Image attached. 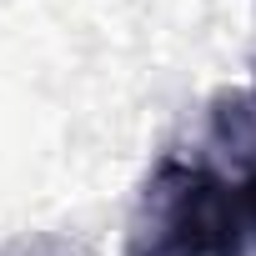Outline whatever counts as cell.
I'll return each instance as SVG.
<instances>
[{"instance_id":"obj_1","label":"cell","mask_w":256,"mask_h":256,"mask_svg":"<svg viewBox=\"0 0 256 256\" xmlns=\"http://www.w3.org/2000/svg\"><path fill=\"white\" fill-rule=\"evenodd\" d=\"M226 186L191 161H161L131 211L126 256H216L226 226Z\"/></svg>"},{"instance_id":"obj_2","label":"cell","mask_w":256,"mask_h":256,"mask_svg":"<svg viewBox=\"0 0 256 256\" xmlns=\"http://www.w3.org/2000/svg\"><path fill=\"white\" fill-rule=\"evenodd\" d=\"M211 141L221 156L241 166V176H256V86L251 90H226L211 106Z\"/></svg>"},{"instance_id":"obj_3","label":"cell","mask_w":256,"mask_h":256,"mask_svg":"<svg viewBox=\"0 0 256 256\" xmlns=\"http://www.w3.org/2000/svg\"><path fill=\"white\" fill-rule=\"evenodd\" d=\"M216 256H256V176L226 186V226Z\"/></svg>"}]
</instances>
